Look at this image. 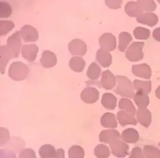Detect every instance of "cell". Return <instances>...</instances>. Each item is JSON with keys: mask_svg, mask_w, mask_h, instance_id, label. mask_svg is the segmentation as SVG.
<instances>
[{"mask_svg": "<svg viewBox=\"0 0 160 158\" xmlns=\"http://www.w3.org/2000/svg\"><path fill=\"white\" fill-rule=\"evenodd\" d=\"M155 95L159 99H160V86L156 89L155 90Z\"/></svg>", "mask_w": 160, "mask_h": 158, "instance_id": "39", "label": "cell"}, {"mask_svg": "<svg viewBox=\"0 0 160 158\" xmlns=\"http://www.w3.org/2000/svg\"><path fill=\"white\" fill-rule=\"evenodd\" d=\"M134 100L139 109H146L149 104V99L147 94L137 92L134 96Z\"/></svg>", "mask_w": 160, "mask_h": 158, "instance_id": "26", "label": "cell"}, {"mask_svg": "<svg viewBox=\"0 0 160 158\" xmlns=\"http://www.w3.org/2000/svg\"><path fill=\"white\" fill-rule=\"evenodd\" d=\"M118 82V86L115 90V92L118 94L133 98L134 96V91L132 84L131 83L130 79H128L125 76L118 75L116 78Z\"/></svg>", "mask_w": 160, "mask_h": 158, "instance_id": "2", "label": "cell"}, {"mask_svg": "<svg viewBox=\"0 0 160 158\" xmlns=\"http://www.w3.org/2000/svg\"><path fill=\"white\" fill-rule=\"evenodd\" d=\"M122 3V1L119 0V1H105V4L111 9H119L121 8V4Z\"/></svg>", "mask_w": 160, "mask_h": 158, "instance_id": "36", "label": "cell"}, {"mask_svg": "<svg viewBox=\"0 0 160 158\" xmlns=\"http://www.w3.org/2000/svg\"><path fill=\"white\" fill-rule=\"evenodd\" d=\"M118 119L119 124L122 126H125L127 124H137V120L133 115L129 114L123 111H121L118 113Z\"/></svg>", "mask_w": 160, "mask_h": 158, "instance_id": "24", "label": "cell"}, {"mask_svg": "<svg viewBox=\"0 0 160 158\" xmlns=\"http://www.w3.org/2000/svg\"><path fill=\"white\" fill-rule=\"evenodd\" d=\"M12 14V8L9 3L6 2H0V18H8Z\"/></svg>", "mask_w": 160, "mask_h": 158, "instance_id": "32", "label": "cell"}, {"mask_svg": "<svg viewBox=\"0 0 160 158\" xmlns=\"http://www.w3.org/2000/svg\"><path fill=\"white\" fill-rule=\"evenodd\" d=\"M116 84V77L109 70L102 72L101 78L102 86L106 90H111Z\"/></svg>", "mask_w": 160, "mask_h": 158, "instance_id": "14", "label": "cell"}, {"mask_svg": "<svg viewBox=\"0 0 160 158\" xmlns=\"http://www.w3.org/2000/svg\"><path fill=\"white\" fill-rule=\"evenodd\" d=\"M145 45L144 42H134L128 48L126 52V58L130 62H137L143 59L142 48Z\"/></svg>", "mask_w": 160, "mask_h": 158, "instance_id": "3", "label": "cell"}, {"mask_svg": "<svg viewBox=\"0 0 160 158\" xmlns=\"http://www.w3.org/2000/svg\"><path fill=\"white\" fill-rule=\"evenodd\" d=\"M29 69L26 64L20 61L14 62L11 64L8 70L10 78L16 81L23 80L27 78Z\"/></svg>", "mask_w": 160, "mask_h": 158, "instance_id": "1", "label": "cell"}, {"mask_svg": "<svg viewBox=\"0 0 160 158\" xmlns=\"http://www.w3.org/2000/svg\"><path fill=\"white\" fill-rule=\"evenodd\" d=\"M134 86L135 90L139 92L145 93L146 94H149L151 90V81H141L135 79L134 81Z\"/></svg>", "mask_w": 160, "mask_h": 158, "instance_id": "27", "label": "cell"}, {"mask_svg": "<svg viewBox=\"0 0 160 158\" xmlns=\"http://www.w3.org/2000/svg\"><path fill=\"white\" fill-rule=\"evenodd\" d=\"M101 123L102 126L105 128H115L118 127V122L115 116L111 113H106L102 116Z\"/></svg>", "mask_w": 160, "mask_h": 158, "instance_id": "20", "label": "cell"}, {"mask_svg": "<svg viewBox=\"0 0 160 158\" xmlns=\"http://www.w3.org/2000/svg\"><path fill=\"white\" fill-rule=\"evenodd\" d=\"M120 139L119 133L115 130H103L99 135V140L102 143H110L115 140Z\"/></svg>", "mask_w": 160, "mask_h": 158, "instance_id": "16", "label": "cell"}, {"mask_svg": "<svg viewBox=\"0 0 160 158\" xmlns=\"http://www.w3.org/2000/svg\"><path fill=\"white\" fill-rule=\"evenodd\" d=\"M132 40V35L128 32H122L119 35L118 49L120 52H125L128 46Z\"/></svg>", "mask_w": 160, "mask_h": 158, "instance_id": "25", "label": "cell"}, {"mask_svg": "<svg viewBox=\"0 0 160 158\" xmlns=\"http://www.w3.org/2000/svg\"><path fill=\"white\" fill-rule=\"evenodd\" d=\"M117 104V98L111 93H105L102 97V104L109 110H113Z\"/></svg>", "mask_w": 160, "mask_h": 158, "instance_id": "23", "label": "cell"}, {"mask_svg": "<svg viewBox=\"0 0 160 158\" xmlns=\"http://www.w3.org/2000/svg\"><path fill=\"white\" fill-rule=\"evenodd\" d=\"M0 54H1V61H0V69L1 74H4L6 67L10 59L15 58V56L7 46L0 47Z\"/></svg>", "mask_w": 160, "mask_h": 158, "instance_id": "11", "label": "cell"}, {"mask_svg": "<svg viewBox=\"0 0 160 158\" xmlns=\"http://www.w3.org/2000/svg\"><path fill=\"white\" fill-rule=\"evenodd\" d=\"M69 50L73 55L84 56L87 52L86 43L80 39H74L69 43Z\"/></svg>", "mask_w": 160, "mask_h": 158, "instance_id": "7", "label": "cell"}, {"mask_svg": "<svg viewBox=\"0 0 160 158\" xmlns=\"http://www.w3.org/2000/svg\"><path fill=\"white\" fill-rule=\"evenodd\" d=\"M133 74L144 79H149L151 77V69L147 63L134 64L132 67Z\"/></svg>", "mask_w": 160, "mask_h": 158, "instance_id": "10", "label": "cell"}, {"mask_svg": "<svg viewBox=\"0 0 160 158\" xmlns=\"http://www.w3.org/2000/svg\"><path fill=\"white\" fill-rule=\"evenodd\" d=\"M122 138L126 143H135L139 139V135L135 129L128 128L122 132Z\"/></svg>", "mask_w": 160, "mask_h": 158, "instance_id": "22", "label": "cell"}, {"mask_svg": "<svg viewBox=\"0 0 160 158\" xmlns=\"http://www.w3.org/2000/svg\"><path fill=\"white\" fill-rule=\"evenodd\" d=\"M138 23L144 24L149 27H154L158 23V16L154 13H144L137 17Z\"/></svg>", "mask_w": 160, "mask_h": 158, "instance_id": "15", "label": "cell"}, {"mask_svg": "<svg viewBox=\"0 0 160 158\" xmlns=\"http://www.w3.org/2000/svg\"><path fill=\"white\" fill-rule=\"evenodd\" d=\"M140 6L141 7L142 11L148 12V13H150V12H153L157 8V5L154 1H143V0H140V1L137 2Z\"/></svg>", "mask_w": 160, "mask_h": 158, "instance_id": "34", "label": "cell"}, {"mask_svg": "<svg viewBox=\"0 0 160 158\" xmlns=\"http://www.w3.org/2000/svg\"><path fill=\"white\" fill-rule=\"evenodd\" d=\"M150 31L141 27H136L134 30V36L137 39H147L150 37Z\"/></svg>", "mask_w": 160, "mask_h": 158, "instance_id": "33", "label": "cell"}, {"mask_svg": "<svg viewBox=\"0 0 160 158\" xmlns=\"http://www.w3.org/2000/svg\"><path fill=\"white\" fill-rule=\"evenodd\" d=\"M153 38L156 41L160 42V27L155 29L153 32Z\"/></svg>", "mask_w": 160, "mask_h": 158, "instance_id": "38", "label": "cell"}, {"mask_svg": "<svg viewBox=\"0 0 160 158\" xmlns=\"http://www.w3.org/2000/svg\"><path fill=\"white\" fill-rule=\"evenodd\" d=\"M21 34L25 42H35L39 39L38 30L29 25H25L21 28Z\"/></svg>", "mask_w": 160, "mask_h": 158, "instance_id": "6", "label": "cell"}, {"mask_svg": "<svg viewBox=\"0 0 160 158\" xmlns=\"http://www.w3.org/2000/svg\"><path fill=\"white\" fill-rule=\"evenodd\" d=\"M110 147L113 155L118 157H123L128 153V145L118 139L110 143Z\"/></svg>", "mask_w": 160, "mask_h": 158, "instance_id": "8", "label": "cell"}, {"mask_svg": "<svg viewBox=\"0 0 160 158\" xmlns=\"http://www.w3.org/2000/svg\"><path fill=\"white\" fill-rule=\"evenodd\" d=\"M40 63L44 68H52L57 63V56L52 52L44 50L43 52L42 58L40 59Z\"/></svg>", "mask_w": 160, "mask_h": 158, "instance_id": "13", "label": "cell"}, {"mask_svg": "<svg viewBox=\"0 0 160 158\" xmlns=\"http://www.w3.org/2000/svg\"><path fill=\"white\" fill-rule=\"evenodd\" d=\"M86 62L82 57L79 56H73L69 61V67L72 70L78 73H81L84 69Z\"/></svg>", "mask_w": 160, "mask_h": 158, "instance_id": "21", "label": "cell"}, {"mask_svg": "<svg viewBox=\"0 0 160 158\" xmlns=\"http://www.w3.org/2000/svg\"><path fill=\"white\" fill-rule=\"evenodd\" d=\"M143 151L145 158H160V150L153 146L146 145Z\"/></svg>", "mask_w": 160, "mask_h": 158, "instance_id": "29", "label": "cell"}, {"mask_svg": "<svg viewBox=\"0 0 160 158\" xmlns=\"http://www.w3.org/2000/svg\"><path fill=\"white\" fill-rule=\"evenodd\" d=\"M21 31H16L7 40V47L12 51L15 56V58L18 57L20 50L22 45Z\"/></svg>", "mask_w": 160, "mask_h": 158, "instance_id": "4", "label": "cell"}, {"mask_svg": "<svg viewBox=\"0 0 160 158\" xmlns=\"http://www.w3.org/2000/svg\"><path fill=\"white\" fill-rule=\"evenodd\" d=\"M101 73V68L97 63H92L88 69L87 75L92 80H97L98 79L100 74Z\"/></svg>", "mask_w": 160, "mask_h": 158, "instance_id": "28", "label": "cell"}, {"mask_svg": "<svg viewBox=\"0 0 160 158\" xmlns=\"http://www.w3.org/2000/svg\"><path fill=\"white\" fill-rule=\"evenodd\" d=\"M15 27L13 21H0V35L5 36L12 30Z\"/></svg>", "mask_w": 160, "mask_h": 158, "instance_id": "31", "label": "cell"}, {"mask_svg": "<svg viewBox=\"0 0 160 158\" xmlns=\"http://www.w3.org/2000/svg\"><path fill=\"white\" fill-rule=\"evenodd\" d=\"M39 48L36 44H26L21 48L22 57L29 62H33L37 59Z\"/></svg>", "mask_w": 160, "mask_h": 158, "instance_id": "9", "label": "cell"}, {"mask_svg": "<svg viewBox=\"0 0 160 158\" xmlns=\"http://www.w3.org/2000/svg\"><path fill=\"white\" fill-rule=\"evenodd\" d=\"M94 153L98 158H106L109 156V149L106 145H98L94 149Z\"/></svg>", "mask_w": 160, "mask_h": 158, "instance_id": "35", "label": "cell"}, {"mask_svg": "<svg viewBox=\"0 0 160 158\" xmlns=\"http://www.w3.org/2000/svg\"><path fill=\"white\" fill-rule=\"evenodd\" d=\"M137 120L143 126L147 128L151 122V113L147 109H139L137 111Z\"/></svg>", "mask_w": 160, "mask_h": 158, "instance_id": "19", "label": "cell"}, {"mask_svg": "<svg viewBox=\"0 0 160 158\" xmlns=\"http://www.w3.org/2000/svg\"><path fill=\"white\" fill-rule=\"evenodd\" d=\"M119 108L123 109L132 115H134L136 113V109L131 100L128 99H122L120 100L119 103Z\"/></svg>", "mask_w": 160, "mask_h": 158, "instance_id": "30", "label": "cell"}, {"mask_svg": "<svg viewBox=\"0 0 160 158\" xmlns=\"http://www.w3.org/2000/svg\"><path fill=\"white\" fill-rule=\"evenodd\" d=\"M130 158H143L141 149L138 147H136L132 149L131 152Z\"/></svg>", "mask_w": 160, "mask_h": 158, "instance_id": "37", "label": "cell"}, {"mask_svg": "<svg viewBox=\"0 0 160 158\" xmlns=\"http://www.w3.org/2000/svg\"><path fill=\"white\" fill-rule=\"evenodd\" d=\"M99 45L102 50L106 51H113L117 46L116 38L110 33H103L99 38Z\"/></svg>", "mask_w": 160, "mask_h": 158, "instance_id": "5", "label": "cell"}, {"mask_svg": "<svg viewBox=\"0 0 160 158\" xmlns=\"http://www.w3.org/2000/svg\"><path fill=\"white\" fill-rule=\"evenodd\" d=\"M97 60L101 66L108 68L112 63V56L108 51L100 49L97 52Z\"/></svg>", "mask_w": 160, "mask_h": 158, "instance_id": "17", "label": "cell"}, {"mask_svg": "<svg viewBox=\"0 0 160 158\" xmlns=\"http://www.w3.org/2000/svg\"><path fill=\"white\" fill-rule=\"evenodd\" d=\"M81 98L83 102L92 104L98 100L99 92L94 88H86L82 92Z\"/></svg>", "mask_w": 160, "mask_h": 158, "instance_id": "12", "label": "cell"}, {"mask_svg": "<svg viewBox=\"0 0 160 158\" xmlns=\"http://www.w3.org/2000/svg\"><path fill=\"white\" fill-rule=\"evenodd\" d=\"M126 13L130 17H137L142 14V10L137 2H129L125 6Z\"/></svg>", "mask_w": 160, "mask_h": 158, "instance_id": "18", "label": "cell"}]
</instances>
